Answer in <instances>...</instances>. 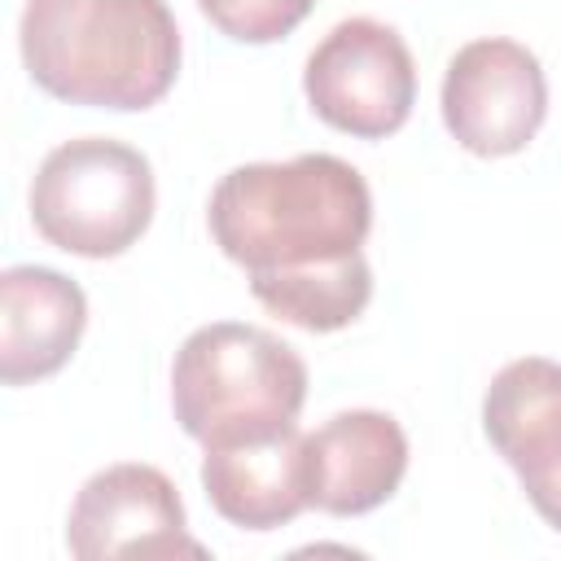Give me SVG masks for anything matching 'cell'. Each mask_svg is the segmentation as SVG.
<instances>
[{
	"label": "cell",
	"instance_id": "cell-1",
	"mask_svg": "<svg viewBox=\"0 0 561 561\" xmlns=\"http://www.w3.org/2000/svg\"><path fill=\"white\" fill-rule=\"evenodd\" d=\"M206 224L215 245L245 267L250 285L294 280L364 254L373 193L364 175L333 153L245 162L215 184Z\"/></svg>",
	"mask_w": 561,
	"mask_h": 561
},
{
	"label": "cell",
	"instance_id": "cell-2",
	"mask_svg": "<svg viewBox=\"0 0 561 561\" xmlns=\"http://www.w3.org/2000/svg\"><path fill=\"white\" fill-rule=\"evenodd\" d=\"M18 44L48 96L92 110H149L180 75L167 0H26Z\"/></svg>",
	"mask_w": 561,
	"mask_h": 561
},
{
	"label": "cell",
	"instance_id": "cell-3",
	"mask_svg": "<svg viewBox=\"0 0 561 561\" xmlns=\"http://www.w3.org/2000/svg\"><path fill=\"white\" fill-rule=\"evenodd\" d=\"M307 403V364L276 333L241 320H215L184 337L171 364V408L202 447L267 438L298 425Z\"/></svg>",
	"mask_w": 561,
	"mask_h": 561
},
{
	"label": "cell",
	"instance_id": "cell-4",
	"mask_svg": "<svg viewBox=\"0 0 561 561\" xmlns=\"http://www.w3.org/2000/svg\"><path fill=\"white\" fill-rule=\"evenodd\" d=\"M153 202L149 158L110 136H79L48 149L31 180L35 232L79 259L131 250L153 219Z\"/></svg>",
	"mask_w": 561,
	"mask_h": 561
},
{
	"label": "cell",
	"instance_id": "cell-5",
	"mask_svg": "<svg viewBox=\"0 0 561 561\" xmlns=\"http://www.w3.org/2000/svg\"><path fill=\"white\" fill-rule=\"evenodd\" d=\"M302 92L320 123L359 140H381L412 114L416 66L394 26L346 18L311 48Z\"/></svg>",
	"mask_w": 561,
	"mask_h": 561
},
{
	"label": "cell",
	"instance_id": "cell-6",
	"mask_svg": "<svg viewBox=\"0 0 561 561\" xmlns=\"http://www.w3.org/2000/svg\"><path fill=\"white\" fill-rule=\"evenodd\" d=\"M548 118V79L539 57L504 35L469 39L443 75V123L478 158L522 153Z\"/></svg>",
	"mask_w": 561,
	"mask_h": 561
},
{
	"label": "cell",
	"instance_id": "cell-7",
	"mask_svg": "<svg viewBox=\"0 0 561 561\" xmlns=\"http://www.w3.org/2000/svg\"><path fill=\"white\" fill-rule=\"evenodd\" d=\"M184 504L175 482L140 460L92 473L66 517V548L79 561L105 557H206L184 530Z\"/></svg>",
	"mask_w": 561,
	"mask_h": 561
},
{
	"label": "cell",
	"instance_id": "cell-8",
	"mask_svg": "<svg viewBox=\"0 0 561 561\" xmlns=\"http://www.w3.org/2000/svg\"><path fill=\"white\" fill-rule=\"evenodd\" d=\"M482 430L535 513L561 530V364L543 355L504 364L482 394Z\"/></svg>",
	"mask_w": 561,
	"mask_h": 561
},
{
	"label": "cell",
	"instance_id": "cell-9",
	"mask_svg": "<svg viewBox=\"0 0 561 561\" xmlns=\"http://www.w3.org/2000/svg\"><path fill=\"white\" fill-rule=\"evenodd\" d=\"M307 500L329 517L381 508L408 473V434L390 412L351 408L302 438Z\"/></svg>",
	"mask_w": 561,
	"mask_h": 561
},
{
	"label": "cell",
	"instance_id": "cell-10",
	"mask_svg": "<svg viewBox=\"0 0 561 561\" xmlns=\"http://www.w3.org/2000/svg\"><path fill=\"white\" fill-rule=\"evenodd\" d=\"M88 324L83 289L53 267H9L0 276V381L31 386L53 377Z\"/></svg>",
	"mask_w": 561,
	"mask_h": 561
},
{
	"label": "cell",
	"instance_id": "cell-11",
	"mask_svg": "<svg viewBox=\"0 0 561 561\" xmlns=\"http://www.w3.org/2000/svg\"><path fill=\"white\" fill-rule=\"evenodd\" d=\"M302 430L289 425L267 438L206 447L202 456V486L210 508L241 526V530H276L289 526L307 500V469H302Z\"/></svg>",
	"mask_w": 561,
	"mask_h": 561
},
{
	"label": "cell",
	"instance_id": "cell-12",
	"mask_svg": "<svg viewBox=\"0 0 561 561\" xmlns=\"http://www.w3.org/2000/svg\"><path fill=\"white\" fill-rule=\"evenodd\" d=\"M316 0H197V9L237 44H272L285 39Z\"/></svg>",
	"mask_w": 561,
	"mask_h": 561
}]
</instances>
